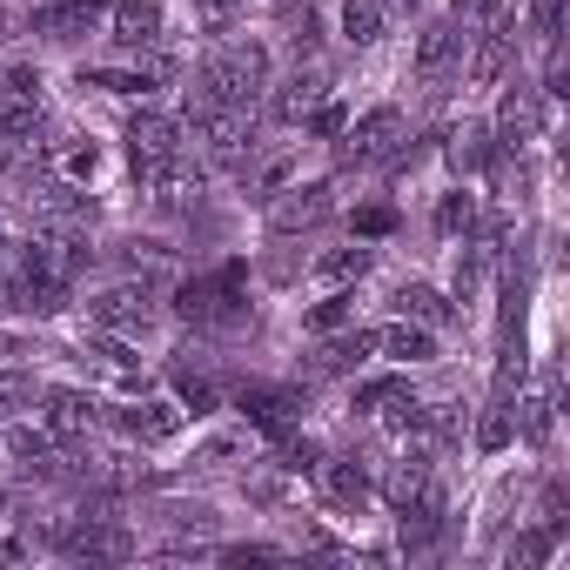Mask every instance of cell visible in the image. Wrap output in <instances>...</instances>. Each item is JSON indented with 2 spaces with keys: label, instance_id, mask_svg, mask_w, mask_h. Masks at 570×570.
Wrapping results in <instances>:
<instances>
[{
  "label": "cell",
  "instance_id": "obj_1",
  "mask_svg": "<svg viewBox=\"0 0 570 570\" xmlns=\"http://www.w3.org/2000/svg\"><path fill=\"white\" fill-rule=\"evenodd\" d=\"M268 81H275L268 48H262L255 35H235V41H215V48H208V61L195 68V88H188V95L255 108V95H268Z\"/></svg>",
  "mask_w": 570,
  "mask_h": 570
},
{
  "label": "cell",
  "instance_id": "obj_2",
  "mask_svg": "<svg viewBox=\"0 0 570 570\" xmlns=\"http://www.w3.org/2000/svg\"><path fill=\"white\" fill-rule=\"evenodd\" d=\"M181 135H195V148L215 168H248L255 161V108H242V101H202V95H188V128Z\"/></svg>",
  "mask_w": 570,
  "mask_h": 570
},
{
  "label": "cell",
  "instance_id": "obj_3",
  "mask_svg": "<svg viewBox=\"0 0 570 570\" xmlns=\"http://www.w3.org/2000/svg\"><path fill=\"white\" fill-rule=\"evenodd\" d=\"M81 316H88V330L121 336V343H141V336L161 330V303H155L148 282H108V289H95L81 303Z\"/></svg>",
  "mask_w": 570,
  "mask_h": 570
},
{
  "label": "cell",
  "instance_id": "obj_4",
  "mask_svg": "<svg viewBox=\"0 0 570 570\" xmlns=\"http://www.w3.org/2000/svg\"><path fill=\"white\" fill-rule=\"evenodd\" d=\"M55 543L68 550V557H88V563H128L141 543H135V530L108 510V503H88L81 517H68L61 530H55Z\"/></svg>",
  "mask_w": 570,
  "mask_h": 570
},
{
  "label": "cell",
  "instance_id": "obj_5",
  "mask_svg": "<svg viewBox=\"0 0 570 570\" xmlns=\"http://www.w3.org/2000/svg\"><path fill=\"white\" fill-rule=\"evenodd\" d=\"M543 128H550V95H543V88H530V81H503L497 115H490L497 155H523L530 141H543Z\"/></svg>",
  "mask_w": 570,
  "mask_h": 570
},
{
  "label": "cell",
  "instance_id": "obj_6",
  "mask_svg": "<svg viewBox=\"0 0 570 570\" xmlns=\"http://www.w3.org/2000/svg\"><path fill=\"white\" fill-rule=\"evenodd\" d=\"M175 316L195 323V330H222V323H235V316H242V262L181 282V289H175Z\"/></svg>",
  "mask_w": 570,
  "mask_h": 570
},
{
  "label": "cell",
  "instance_id": "obj_7",
  "mask_svg": "<svg viewBox=\"0 0 570 570\" xmlns=\"http://www.w3.org/2000/svg\"><path fill=\"white\" fill-rule=\"evenodd\" d=\"M121 141H128V161H135V175H155V168H168V161H181V155H188V141H181V121H175V115H161V108H148V101L128 115Z\"/></svg>",
  "mask_w": 570,
  "mask_h": 570
},
{
  "label": "cell",
  "instance_id": "obj_8",
  "mask_svg": "<svg viewBox=\"0 0 570 570\" xmlns=\"http://www.w3.org/2000/svg\"><path fill=\"white\" fill-rule=\"evenodd\" d=\"M14 316H35V323H55L68 303H75V282L68 275H48V268H28V262H8V289H0Z\"/></svg>",
  "mask_w": 570,
  "mask_h": 570
},
{
  "label": "cell",
  "instance_id": "obj_9",
  "mask_svg": "<svg viewBox=\"0 0 570 570\" xmlns=\"http://www.w3.org/2000/svg\"><path fill=\"white\" fill-rule=\"evenodd\" d=\"M35 423L55 436V443H81V436H95V423H101V396L95 390H75V383H41V396H35Z\"/></svg>",
  "mask_w": 570,
  "mask_h": 570
},
{
  "label": "cell",
  "instance_id": "obj_10",
  "mask_svg": "<svg viewBox=\"0 0 570 570\" xmlns=\"http://www.w3.org/2000/svg\"><path fill=\"white\" fill-rule=\"evenodd\" d=\"M101 35H108L121 55H155V48L168 41V8H161V0H108Z\"/></svg>",
  "mask_w": 570,
  "mask_h": 570
},
{
  "label": "cell",
  "instance_id": "obj_11",
  "mask_svg": "<svg viewBox=\"0 0 570 570\" xmlns=\"http://www.w3.org/2000/svg\"><path fill=\"white\" fill-rule=\"evenodd\" d=\"M343 161H356V168H376V161H390L396 155V141H403V108H370V115H356L343 135Z\"/></svg>",
  "mask_w": 570,
  "mask_h": 570
},
{
  "label": "cell",
  "instance_id": "obj_12",
  "mask_svg": "<svg viewBox=\"0 0 570 570\" xmlns=\"http://www.w3.org/2000/svg\"><path fill=\"white\" fill-rule=\"evenodd\" d=\"M115 430H121L128 443L155 450V443H175V436L188 430V410H181L175 396H135V403L115 410Z\"/></svg>",
  "mask_w": 570,
  "mask_h": 570
},
{
  "label": "cell",
  "instance_id": "obj_13",
  "mask_svg": "<svg viewBox=\"0 0 570 570\" xmlns=\"http://www.w3.org/2000/svg\"><path fill=\"white\" fill-rule=\"evenodd\" d=\"M330 208H336V181H289V188H275V195H268V235L316 228Z\"/></svg>",
  "mask_w": 570,
  "mask_h": 570
},
{
  "label": "cell",
  "instance_id": "obj_14",
  "mask_svg": "<svg viewBox=\"0 0 570 570\" xmlns=\"http://www.w3.org/2000/svg\"><path fill=\"white\" fill-rule=\"evenodd\" d=\"M463 28L456 21H430L423 35H416V81L423 88H450L456 75H463Z\"/></svg>",
  "mask_w": 570,
  "mask_h": 570
},
{
  "label": "cell",
  "instance_id": "obj_15",
  "mask_svg": "<svg viewBox=\"0 0 570 570\" xmlns=\"http://www.w3.org/2000/svg\"><path fill=\"white\" fill-rule=\"evenodd\" d=\"M101 14H108V0H35V35L41 41H88L101 35Z\"/></svg>",
  "mask_w": 570,
  "mask_h": 570
},
{
  "label": "cell",
  "instance_id": "obj_16",
  "mask_svg": "<svg viewBox=\"0 0 570 570\" xmlns=\"http://www.w3.org/2000/svg\"><path fill=\"white\" fill-rule=\"evenodd\" d=\"M510 61H517V41L503 35V21L497 28H476L463 41V81L470 88H503L510 81Z\"/></svg>",
  "mask_w": 570,
  "mask_h": 570
},
{
  "label": "cell",
  "instance_id": "obj_17",
  "mask_svg": "<svg viewBox=\"0 0 570 570\" xmlns=\"http://www.w3.org/2000/svg\"><path fill=\"white\" fill-rule=\"evenodd\" d=\"M316 490H323V503H330V510L356 517V510H370V497H376V476H370L356 456H323V463H316Z\"/></svg>",
  "mask_w": 570,
  "mask_h": 570
},
{
  "label": "cell",
  "instance_id": "obj_18",
  "mask_svg": "<svg viewBox=\"0 0 570 570\" xmlns=\"http://www.w3.org/2000/svg\"><path fill=\"white\" fill-rule=\"evenodd\" d=\"M268 88H275V101H268V108H275V121H282V128H303V121L336 95V88H330V75H323L316 61H309V68H296L289 81H268Z\"/></svg>",
  "mask_w": 570,
  "mask_h": 570
},
{
  "label": "cell",
  "instance_id": "obj_19",
  "mask_svg": "<svg viewBox=\"0 0 570 570\" xmlns=\"http://www.w3.org/2000/svg\"><path fill=\"white\" fill-rule=\"evenodd\" d=\"M41 161H48V175L75 181V188L101 181V168H108V155H101V141H95V135H55V141L41 148Z\"/></svg>",
  "mask_w": 570,
  "mask_h": 570
},
{
  "label": "cell",
  "instance_id": "obj_20",
  "mask_svg": "<svg viewBox=\"0 0 570 570\" xmlns=\"http://www.w3.org/2000/svg\"><path fill=\"white\" fill-rule=\"evenodd\" d=\"M376 356L396 363V370H416V363H436L443 356V330H423V323H383L376 330Z\"/></svg>",
  "mask_w": 570,
  "mask_h": 570
},
{
  "label": "cell",
  "instance_id": "obj_21",
  "mask_svg": "<svg viewBox=\"0 0 570 570\" xmlns=\"http://www.w3.org/2000/svg\"><path fill=\"white\" fill-rule=\"evenodd\" d=\"M0 450H8V463H14L21 476H55V470H61V443H55L41 423H8Z\"/></svg>",
  "mask_w": 570,
  "mask_h": 570
},
{
  "label": "cell",
  "instance_id": "obj_22",
  "mask_svg": "<svg viewBox=\"0 0 570 570\" xmlns=\"http://www.w3.org/2000/svg\"><path fill=\"white\" fill-rule=\"evenodd\" d=\"M296 410H303L296 390H262V383L242 390V416H248L262 436H275V443H282V436H296Z\"/></svg>",
  "mask_w": 570,
  "mask_h": 570
},
{
  "label": "cell",
  "instance_id": "obj_23",
  "mask_svg": "<svg viewBox=\"0 0 570 570\" xmlns=\"http://www.w3.org/2000/svg\"><path fill=\"white\" fill-rule=\"evenodd\" d=\"M75 81H81V88H101V95H121V101H148V95L161 88V68H148V61H115V68H81Z\"/></svg>",
  "mask_w": 570,
  "mask_h": 570
},
{
  "label": "cell",
  "instance_id": "obj_24",
  "mask_svg": "<svg viewBox=\"0 0 570 570\" xmlns=\"http://www.w3.org/2000/svg\"><path fill=\"white\" fill-rule=\"evenodd\" d=\"M390 316L423 323V330H443L450 323V296L430 289V282H396V289H390Z\"/></svg>",
  "mask_w": 570,
  "mask_h": 570
},
{
  "label": "cell",
  "instance_id": "obj_25",
  "mask_svg": "<svg viewBox=\"0 0 570 570\" xmlns=\"http://www.w3.org/2000/svg\"><path fill=\"white\" fill-rule=\"evenodd\" d=\"M443 155H450V168H456V175H483V168L497 161V135H490V121H456Z\"/></svg>",
  "mask_w": 570,
  "mask_h": 570
},
{
  "label": "cell",
  "instance_id": "obj_26",
  "mask_svg": "<svg viewBox=\"0 0 570 570\" xmlns=\"http://www.w3.org/2000/svg\"><path fill=\"white\" fill-rule=\"evenodd\" d=\"M370 356H376V330H350V336L330 330V343L316 350V376H356Z\"/></svg>",
  "mask_w": 570,
  "mask_h": 570
},
{
  "label": "cell",
  "instance_id": "obj_27",
  "mask_svg": "<svg viewBox=\"0 0 570 570\" xmlns=\"http://www.w3.org/2000/svg\"><path fill=\"white\" fill-rule=\"evenodd\" d=\"M35 396H41V376L28 356H0V416H35Z\"/></svg>",
  "mask_w": 570,
  "mask_h": 570
},
{
  "label": "cell",
  "instance_id": "obj_28",
  "mask_svg": "<svg viewBox=\"0 0 570 570\" xmlns=\"http://www.w3.org/2000/svg\"><path fill=\"white\" fill-rule=\"evenodd\" d=\"M336 35H343L350 48H376V41L390 35V8H383V0H343Z\"/></svg>",
  "mask_w": 570,
  "mask_h": 570
},
{
  "label": "cell",
  "instance_id": "obj_29",
  "mask_svg": "<svg viewBox=\"0 0 570 570\" xmlns=\"http://www.w3.org/2000/svg\"><path fill=\"white\" fill-rule=\"evenodd\" d=\"M557 543H563V523H530V530H517V537L503 543V563H510V570H537V563L557 557Z\"/></svg>",
  "mask_w": 570,
  "mask_h": 570
},
{
  "label": "cell",
  "instance_id": "obj_30",
  "mask_svg": "<svg viewBox=\"0 0 570 570\" xmlns=\"http://www.w3.org/2000/svg\"><path fill=\"white\" fill-rule=\"evenodd\" d=\"M483 282H490V248L463 242V255H456V268H450V296H456V303H476Z\"/></svg>",
  "mask_w": 570,
  "mask_h": 570
},
{
  "label": "cell",
  "instance_id": "obj_31",
  "mask_svg": "<svg viewBox=\"0 0 570 570\" xmlns=\"http://www.w3.org/2000/svg\"><path fill=\"white\" fill-rule=\"evenodd\" d=\"M370 262H376V255H370L363 242H356V248H336V255H323V262H316V282H323V289H350V282H363V275H370Z\"/></svg>",
  "mask_w": 570,
  "mask_h": 570
},
{
  "label": "cell",
  "instance_id": "obj_32",
  "mask_svg": "<svg viewBox=\"0 0 570 570\" xmlns=\"http://www.w3.org/2000/svg\"><path fill=\"white\" fill-rule=\"evenodd\" d=\"M436 228H443L450 242H456V235L470 242V235H476V195H470V188H450V195L436 202Z\"/></svg>",
  "mask_w": 570,
  "mask_h": 570
},
{
  "label": "cell",
  "instance_id": "obj_33",
  "mask_svg": "<svg viewBox=\"0 0 570 570\" xmlns=\"http://www.w3.org/2000/svg\"><path fill=\"white\" fill-rule=\"evenodd\" d=\"M510 0H450V21L456 28H497Z\"/></svg>",
  "mask_w": 570,
  "mask_h": 570
},
{
  "label": "cell",
  "instance_id": "obj_34",
  "mask_svg": "<svg viewBox=\"0 0 570 570\" xmlns=\"http://www.w3.org/2000/svg\"><path fill=\"white\" fill-rule=\"evenodd\" d=\"M350 303H356L350 289H330V303H316V309H309V330H316V336H330V330H343V323L356 316Z\"/></svg>",
  "mask_w": 570,
  "mask_h": 570
},
{
  "label": "cell",
  "instance_id": "obj_35",
  "mask_svg": "<svg viewBox=\"0 0 570 570\" xmlns=\"http://www.w3.org/2000/svg\"><path fill=\"white\" fill-rule=\"evenodd\" d=\"M530 35H537L543 48L563 41V0H530Z\"/></svg>",
  "mask_w": 570,
  "mask_h": 570
},
{
  "label": "cell",
  "instance_id": "obj_36",
  "mask_svg": "<svg viewBox=\"0 0 570 570\" xmlns=\"http://www.w3.org/2000/svg\"><path fill=\"white\" fill-rule=\"evenodd\" d=\"M303 128H309V135H323V141H336V135H343V128H350V108H343V101H336V95H330V101H323V108H316V115H309V121H303Z\"/></svg>",
  "mask_w": 570,
  "mask_h": 570
},
{
  "label": "cell",
  "instance_id": "obj_37",
  "mask_svg": "<svg viewBox=\"0 0 570 570\" xmlns=\"http://www.w3.org/2000/svg\"><path fill=\"white\" fill-rule=\"evenodd\" d=\"M0 95H21V101H41V68H8V88Z\"/></svg>",
  "mask_w": 570,
  "mask_h": 570
},
{
  "label": "cell",
  "instance_id": "obj_38",
  "mask_svg": "<svg viewBox=\"0 0 570 570\" xmlns=\"http://www.w3.org/2000/svg\"><path fill=\"white\" fill-rule=\"evenodd\" d=\"M289 181H296V155H282V161H268V168H262V195L289 188Z\"/></svg>",
  "mask_w": 570,
  "mask_h": 570
},
{
  "label": "cell",
  "instance_id": "obj_39",
  "mask_svg": "<svg viewBox=\"0 0 570 570\" xmlns=\"http://www.w3.org/2000/svg\"><path fill=\"white\" fill-rule=\"evenodd\" d=\"M390 228H396L390 208H363V215H356V235H390Z\"/></svg>",
  "mask_w": 570,
  "mask_h": 570
},
{
  "label": "cell",
  "instance_id": "obj_40",
  "mask_svg": "<svg viewBox=\"0 0 570 570\" xmlns=\"http://www.w3.org/2000/svg\"><path fill=\"white\" fill-rule=\"evenodd\" d=\"M235 456H242L235 436H208V443H202V463H235Z\"/></svg>",
  "mask_w": 570,
  "mask_h": 570
},
{
  "label": "cell",
  "instance_id": "obj_41",
  "mask_svg": "<svg viewBox=\"0 0 570 570\" xmlns=\"http://www.w3.org/2000/svg\"><path fill=\"white\" fill-rule=\"evenodd\" d=\"M21 35H28V21H21V14L8 8V0H0V48H14Z\"/></svg>",
  "mask_w": 570,
  "mask_h": 570
},
{
  "label": "cell",
  "instance_id": "obj_42",
  "mask_svg": "<svg viewBox=\"0 0 570 570\" xmlns=\"http://www.w3.org/2000/svg\"><path fill=\"white\" fill-rule=\"evenodd\" d=\"M8 262H14V228L0 222V268H8Z\"/></svg>",
  "mask_w": 570,
  "mask_h": 570
},
{
  "label": "cell",
  "instance_id": "obj_43",
  "mask_svg": "<svg viewBox=\"0 0 570 570\" xmlns=\"http://www.w3.org/2000/svg\"><path fill=\"white\" fill-rule=\"evenodd\" d=\"M195 8H202V14H235L242 0H195Z\"/></svg>",
  "mask_w": 570,
  "mask_h": 570
},
{
  "label": "cell",
  "instance_id": "obj_44",
  "mask_svg": "<svg viewBox=\"0 0 570 570\" xmlns=\"http://www.w3.org/2000/svg\"><path fill=\"white\" fill-rule=\"evenodd\" d=\"M14 557H28V543H14V537H8V543H0V563H14Z\"/></svg>",
  "mask_w": 570,
  "mask_h": 570
},
{
  "label": "cell",
  "instance_id": "obj_45",
  "mask_svg": "<svg viewBox=\"0 0 570 570\" xmlns=\"http://www.w3.org/2000/svg\"><path fill=\"white\" fill-rule=\"evenodd\" d=\"M0 309H8V303H0Z\"/></svg>",
  "mask_w": 570,
  "mask_h": 570
}]
</instances>
